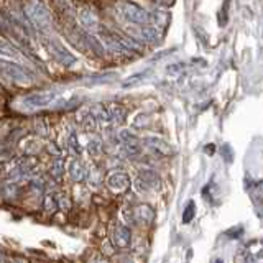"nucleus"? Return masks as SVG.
Returning a JSON list of instances; mask_svg holds the SVG:
<instances>
[{
	"label": "nucleus",
	"mask_w": 263,
	"mask_h": 263,
	"mask_svg": "<svg viewBox=\"0 0 263 263\" xmlns=\"http://www.w3.org/2000/svg\"><path fill=\"white\" fill-rule=\"evenodd\" d=\"M102 40H104L105 46L109 48L114 54H123V56H128V54L134 53V51H132V49H130L125 43H123L122 38H120V36H117V35H112V33H104V35H102Z\"/></svg>",
	"instance_id": "nucleus-6"
},
{
	"label": "nucleus",
	"mask_w": 263,
	"mask_h": 263,
	"mask_svg": "<svg viewBox=\"0 0 263 263\" xmlns=\"http://www.w3.org/2000/svg\"><path fill=\"white\" fill-rule=\"evenodd\" d=\"M107 186L115 193H123L130 186V178H128V175H125V173L115 171L107 178Z\"/></svg>",
	"instance_id": "nucleus-7"
},
{
	"label": "nucleus",
	"mask_w": 263,
	"mask_h": 263,
	"mask_svg": "<svg viewBox=\"0 0 263 263\" xmlns=\"http://www.w3.org/2000/svg\"><path fill=\"white\" fill-rule=\"evenodd\" d=\"M25 13H27L31 25H35L38 30H46L51 25V15H49L48 8L40 2H30L25 7Z\"/></svg>",
	"instance_id": "nucleus-1"
},
{
	"label": "nucleus",
	"mask_w": 263,
	"mask_h": 263,
	"mask_svg": "<svg viewBox=\"0 0 263 263\" xmlns=\"http://www.w3.org/2000/svg\"><path fill=\"white\" fill-rule=\"evenodd\" d=\"M0 51H2V54H4V56H12V58H18V56H20V51H18V49L13 48L12 45H8L5 40L2 41V46H0Z\"/></svg>",
	"instance_id": "nucleus-21"
},
{
	"label": "nucleus",
	"mask_w": 263,
	"mask_h": 263,
	"mask_svg": "<svg viewBox=\"0 0 263 263\" xmlns=\"http://www.w3.org/2000/svg\"><path fill=\"white\" fill-rule=\"evenodd\" d=\"M132 243V232L125 226H119L114 232V245L119 249H127Z\"/></svg>",
	"instance_id": "nucleus-9"
},
{
	"label": "nucleus",
	"mask_w": 263,
	"mask_h": 263,
	"mask_svg": "<svg viewBox=\"0 0 263 263\" xmlns=\"http://www.w3.org/2000/svg\"><path fill=\"white\" fill-rule=\"evenodd\" d=\"M87 150L90 155H97L99 152H101V140H90L89 145H87Z\"/></svg>",
	"instance_id": "nucleus-25"
},
{
	"label": "nucleus",
	"mask_w": 263,
	"mask_h": 263,
	"mask_svg": "<svg viewBox=\"0 0 263 263\" xmlns=\"http://www.w3.org/2000/svg\"><path fill=\"white\" fill-rule=\"evenodd\" d=\"M227 10H229V0H226V4H224V8L220 10V16H219V25H224L227 23Z\"/></svg>",
	"instance_id": "nucleus-26"
},
{
	"label": "nucleus",
	"mask_w": 263,
	"mask_h": 263,
	"mask_svg": "<svg viewBox=\"0 0 263 263\" xmlns=\"http://www.w3.org/2000/svg\"><path fill=\"white\" fill-rule=\"evenodd\" d=\"M145 143L152 148V150H155L156 153H160V155H164V156H168L171 155V146L164 142V140L161 138H156V137H146L145 138Z\"/></svg>",
	"instance_id": "nucleus-11"
},
{
	"label": "nucleus",
	"mask_w": 263,
	"mask_h": 263,
	"mask_svg": "<svg viewBox=\"0 0 263 263\" xmlns=\"http://www.w3.org/2000/svg\"><path fill=\"white\" fill-rule=\"evenodd\" d=\"M81 122H82V127H84L86 132H94L96 127H97L96 125V123H97V117H96L94 114H89L87 117H84Z\"/></svg>",
	"instance_id": "nucleus-20"
},
{
	"label": "nucleus",
	"mask_w": 263,
	"mask_h": 263,
	"mask_svg": "<svg viewBox=\"0 0 263 263\" xmlns=\"http://www.w3.org/2000/svg\"><path fill=\"white\" fill-rule=\"evenodd\" d=\"M58 202H60V208H63V209H66V211H68V209L71 208V204H69V201H68V197H64V196H61L60 199H58Z\"/></svg>",
	"instance_id": "nucleus-29"
},
{
	"label": "nucleus",
	"mask_w": 263,
	"mask_h": 263,
	"mask_svg": "<svg viewBox=\"0 0 263 263\" xmlns=\"http://www.w3.org/2000/svg\"><path fill=\"white\" fill-rule=\"evenodd\" d=\"M194 216H196V204L194 201H191V202H187V205L183 211V224H189V222L194 219Z\"/></svg>",
	"instance_id": "nucleus-19"
},
{
	"label": "nucleus",
	"mask_w": 263,
	"mask_h": 263,
	"mask_svg": "<svg viewBox=\"0 0 263 263\" xmlns=\"http://www.w3.org/2000/svg\"><path fill=\"white\" fill-rule=\"evenodd\" d=\"M69 176L72 178V181H78V183H81V181H84L86 176H87V171L86 168L82 166V164L78 161V160H71L69 161Z\"/></svg>",
	"instance_id": "nucleus-13"
},
{
	"label": "nucleus",
	"mask_w": 263,
	"mask_h": 263,
	"mask_svg": "<svg viewBox=\"0 0 263 263\" xmlns=\"http://www.w3.org/2000/svg\"><path fill=\"white\" fill-rule=\"evenodd\" d=\"M46 46L49 49V53H51V56L54 58L58 63H61L64 66H71V64L76 63V58H74L64 46L58 45L56 41H48Z\"/></svg>",
	"instance_id": "nucleus-5"
},
{
	"label": "nucleus",
	"mask_w": 263,
	"mask_h": 263,
	"mask_svg": "<svg viewBox=\"0 0 263 263\" xmlns=\"http://www.w3.org/2000/svg\"><path fill=\"white\" fill-rule=\"evenodd\" d=\"M134 216H135V220L142 222V224H152L153 219H155V212L153 209L150 208V205H138V208H135L134 211Z\"/></svg>",
	"instance_id": "nucleus-12"
},
{
	"label": "nucleus",
	"mask_w": 263,
	"mask_h": 263,
	"mask_svg": "<svg viewBox=\"0 0 263 263\" xmlns=\"http://www.w3.org/2000/svg\"><path fill=\"white\" fill-rule=\"evenodd\" d=\"M119 12L125 20L132 23H138V25H148L152 22V15L148 13L145 8L134 2H123L119 5Z\"/></svg>",
	"instance_id": "nucleus-2"
},
{
	"label": "nucleus",
	"mask_w": 263,
	"mask_h": 263,
	"mask_svg": "<svg viewBox=\"0 0 263 263\" xmlns=\"http://www.w3.org/2000/svg\"><path fill=\"white\" fill-rule=\"evenodd\" d=\"M68 146H69V152H71L72 155H79V153L82 152V148H81V145H79V140H78V137L74 135V134L69 135Z\"/></svg>",
	"instance_id": "nucleus-22"
},
{
	"label": "nucleus",
	"mask_w": 263,
	"mask_h": 263,
	"mask_svg": "<svg viewBox=\"0 0 263 263\" xmlns=\"http://www.w3.org/2000/svg\"><path fill=\"white\" fill-rule=\"evenodd\" d=\"M43 209L48 214H54L58 209H60V202H58V199H54V196L48 194V196H45V199H43Z\"/></svg>",
	"instance_id": "nucleus-18"
},
{
	"label": "nucleus",
	"mask_w": 263,
	"mask_h": 263,
	"mask_svg": "<svg viewBox=\"0 0 263 263\" xmlns=\"http://www.w3.org/2000/svg\"><path fill=\"white\" fill-rule=\"evenodd\" d=\"M107 114H109V120L114 122V123H122L123 120H125V109L120 105H110L107 107Z\"/></svg>",
	"instance_id": "nucleus-14"
},
{
	"label": "nucleus",
	"mask_w": 263,
	"mask_h": 263,
	"mask_svg": "<svg viewBox=\"0 0 263 263\" xmlns=\"http://www.w3.org/2000/svg\"><path fill=\"white\" fill-rule=\"evenodd\" d=\"M140 35H142L143 40L150 41V43L160 41V38H161V33H160L158 27H145V28H142V31H140Z\"/></svg>",
	"instance_id": "nucleus-15"
},
{
	"label": "nucleus",
	"mask_w": 263,
	"mask_h": 263,
	"mask_svg": "<svg viewBox=\"0 0 263 263\" xmlns=\"http://www.w3.org/2000/svg\"><path fill=\"white\" fill-rule=\"evenodd\" d=\"M220 153H222V156H224V160L227 163H230V161L234 160V152H232V146H230V145L226 143L224 146L220 148Z\"/></svg>",
	"instance_id": "nucleus-24"
},
{
	"label": "nucleus",
	"mask_w": 263,
	"mask_h": 263,
	"mask_svg": "<svg viewBox=\"0 0 263 263\" xmlns=\"http://www.w3.org/2000/svg\"><path fill=\"white\" fill-rule=\"evenodd\" d=\"M204 152L208 153V155H214V152H216V148H214V145H212V143H209V145H205Z\"/></svg>",
	"instance_id": "nucleus-30"
},
{
	"label": "nucleus",
	"mask_w": 263,
	"mask_h": 263,
	"mask_svg": "<svg viewBox=\"0 0 263 263\" xmlns=\"http://www.w3.org/2000/svg\"><path fill=\"white\" fill-rule=\"evenodd\" d=\"M2 71H4V74H7V76L13 81H18V82H30L31 81V76L28 74V71L16 63L2 60Z\"/></svg>",
	"instance_id": "nucleus-3"
},
{
	"label": "nucleus",
	"mask_w": 263,
	"mask_h": 263,
	"mask_svg": "<svg viewBox=\"0 0 263 263\" xmlns=\"http://www.w3.org/2000/svg\"><path fill=\"white\" fill-rule=\"evenodd\" d=\"M242 232H243V229H242V227H237V230H235V227H234V229H229L227 232H226V235L230 237V238H237V237H240V235H242Z\"/></svg>",
	"instance_id": "nucleus-27"
},
{
	"label": "nucleus",
	"mask_w": 263,
	"mask_h": 263,
	"mask_svg": "<svg viewBox=\"0 0 263 263\" xmlns=\"http://www.w3.org/2000/svg\"><path fill=\"white\" fill-rule=\"evenodd\" d=\"M194 35L201 40V43L204 45V46H208V41H209V36L205 35V31L199 27V25H194Z\"/></svg>",
	"instance_id": "nucleus-23"
},
{
	"label": "nucleus",
	"mask_w": 263,
	"mask_h": 263,
	"mask_svg": "<svg viewBox=\"0 0 263 263\" xmlns=\"http://www.w3.org/2000/svg\"><path fill=\"white\" fill-rule=\"evenodd\" d=\"M148 74H150V69H146V71H143V72H138V74H134V76H130V78H127L125 81H123V87H134V86H137V84H140L142 81H145L146 78H148Z\"/></svg>",
	"instance_id": "nucleus-17"
},
{
	"label": "nucleus",
	"mask_w": 263,
	"mask_h": 263,
	"mask_svg": "<svg viewBox=\"0 0 263 263\" xmlns=\"http://www.w3.org/2000/svg\"><path fill=\"white\" fill-rule=\"evenodd\" d=\"M183 68H184V64L183 63H176V64H171V66H168V72H179V71H183Z\"/></svg>",
	"instance_id": "nucleus-28"
},
{
	"label": "nucleus",
	"mask_w": 263,
	"mask_h": 263,
	"mask_svg": "<svg viewBox=\"0 0 263 263\" xmlns=\"http://www.w3.org/2000/svg\"><path fill=\"white\" fill-rule=\"evenodd\" d=\"M53 99H54L53 92H35V94L23 97L22 104L25 109H41V107H46L48 104H51Z\"/></svg>",
	"instance_id": "nucleus-4"
},
{
	"label": "nucleus",
	"mask_w": 263,
	"mask_h": 263,
	"mask_svg": "<svg viewBox=\"0 0 263 263\" xmlns=\"http://www.w3.org/2000/svg\"><path fill=\"white\" fill-rule=\"evenodd\" d=\"M79 20L82 23V27L90 30V31H97L99 30V18L97 15L90 10V8H81L79 10Z\"/></svg>",
	"instance_id": "nucleus-8"
},
{
	"label": "nucleus",
	"mask_w": 263,
	"mask_h": 263,
	"mask_svg": "<svg viewBox=\"0 0 263 263\" xmlns=\"http://www.w3.org/2000/svg\"><path fill=\"white\" fill-rule=\"evenodd\" d=\"M155 184H156V178L150 171H142V175H140L135 181V187L138 193L148 191V189H152Z\"/></svg>",
	"instance_id": "nucleus-10"
},
{
	"label": "nucleus",
	"mask_w": 263,
	"mask_h": 263,
	"mask_svg": "<svg viewBox=\"0 0 263 263\" xmlns=\"http://www.w3.org/2000/svg\"><path fill=\"white\" fill-rule=\"evenodd\" d=\"M49 173H51V176L56 181H61L64 176V161L61 158H54L51 163V170H49Z\"/></svg>",
	"instance_id": "nucleus-16"
}]
</instances>
